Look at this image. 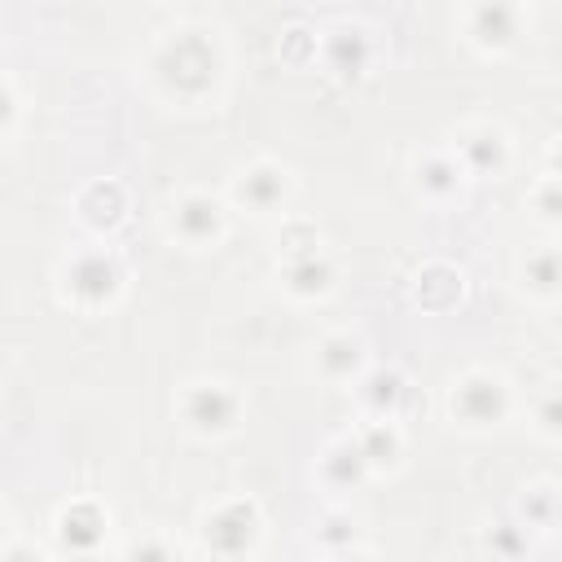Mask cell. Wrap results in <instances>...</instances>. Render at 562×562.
<instances>
[{"label": "cell", "instance_id": "6da1fadb", "mask_svg": "<svg viewBox=\"0 0 562 562\" xmlns=\"http://www.w3.org/2000/svg\"><path fill=\"white\" fill-rule=\"evenodd\" d=\"M149 75H154V88H158L167 101L198 105V101H206V97L220 88L224 53H220V44H215L211 31H202V26H180V31H171V35L154 48Z\"/></svg>", "mask_w": 562, "mask_h": 562}, {"label": "cell", "instance_id": "7a4b0ae2", "mask_svg": "<svg viewBox=\"0 0 562 562\" xmlns=\"http://www.w3.org/2000/svg\"><path fill=\"white\" fill-rule=\"evenodd\" d=\"M241 413H246L241 391L228 386V382H220V378L184 382L180 395H176V417L198 439H224V435H233L241 426Z\"/></svg>", "mask_w": 562, "mask_h": 562}, {"label": "cell", "instance_id": "3957f363", "mask_svg": "<svg viewBox=\"0 0 562 562\" xmlns=\"http://www.w3.org/2000/svg\"><path fill=\"white\" fill-rule=\"evenodd\" d=\"M123 281H127L123 259H119L110 246H83V250H75V255L66 259V268H61V294H66L75 307H88V312L110 307V303L123 294Z\"/></svg>", "mask_w": 562, "mask_h": 562}, {"label": "cell", "instance_id": "277c9868", "mask_svg": "<svg viewBox=\"0 0 562 562\" xmlns=\"http://www.w3.org/2000/svg\"><path fill=\"white\" fill-rule=\"evenodd\" d=\"M509 408H514L509 382L492 369H465L448 386V417L461 430H492L509 417Z\"/></svg>", "mask_w": 562, "mask_h": 562}, {"label": "cell", "instance_id": "5b68a950", "mask_svg": "<svg viewBox=\"0 0 562 562\" xmlns=\"http://www.w3.org/2000/svg\"><path fill=\"white\" fill-rule=\"evenodd\" d=\"M259 536H263V514L250 496H228L202 518V544L220 558L255 553Z\"/></svg>", "mask_w": 562, "mask_h": 562}, {"label": "cell", "instance_id": "8992f818", "mask_svg": "<svg viewBox=\"0 0 562 562\" xmlns=\"http://www.w3.org/2000/svg\"><path fill=\"white\" fill-rule=\"evenodd\" d=\"M522 26H527V13H522L518 0H465L461 31L487 57L509 53L522 40Z\"/></svg>", "mask_w": 562, "mask_h": 562}, {"label": "cell", "instance_id": "52a82bcc", "mask_svg": "<svg viewBox=\"0 0 562 562\" xmlns=\"http://www.w3.org/2000/svg\"><path fill=\"white\" fill-rule=\"evenodd\" d=\"M167 228L176 241H184L189 250H202V246H215L224 233H228V206L224 198L206 193V189H189L171 202L167 211Z\"/></svg>", "mask_w": 562, "mask_h": 562}, {"label": "cell", "instance_id": "ba28073f", "mask_svg": "<svg viewBox=\"0 0 562 562\" xmlns=\"http://www.w3.org/2000/svg\"><path fill=\"white\" fill-rule=\"evenodd\" d=\"M290 189H294L290 171L281 162H268V158H259L233 176V202L250 215H281L290 202Z\"/></svg>", "mask_w": 562, "mask_h": 562}, {"label": "cell", "instance_id": "9c48e42d", "mask_svg": "<svg viewBox=\"0 0 562 562\" xmlns=\"http://www.w3.org/2000/svg\"><path fill=\"white\" fill-rule=\"evenodd\" d=\"M369 474H373V465L360 452L356 435L329 439L321 448V457H316V483H321L325 496H351V492H360L369 483Z\"/></svg>", "mask_w": 562, "mask_h": 562}, {"label": "cell", "instance_id": "30bf717a", "mask_svg": "<svg viewBox=\"0 0 562 562\" xmlns=\"http://www.w3.org/2000/svg\"><path fill=\"white\" fill-rule=\"evenodd\" d=\"M452 154L461 158L470 180H487V176H501L509 167V136L496 123H465L452 136Z\"/></svg>", "mask_w": 562, "mask_h": 562}, {"label": "cell", "instance_id": "8fae6325", "mask_svg": "<svg viewBox=\"0 0 562 562\" xmlns=\"http://www.w3.org/2000/svg\"><path fill=\"white\" fill-rule=\"evenodd\" d=\"M334 285H338V263L321 250V241L303 246V250H285V259H281V290L290 299L312 303V299H325Z\"/></svg>", "mask_w": 562, "mask_h": 562}, {"label": "cell", "instance_id": "7c38bea8", "mask_svg": "<svg viewBox=\"0 0 562 562\" xmlns=\"http://www.w3.org/2000/svg\"><path fill=\"white\" fill-rule=\"evenodd\" d=\"M321 57H325V70H329L334 79L356 83V79H364L369 66H373V35H369L364 26H356V22H338V26H329L325 40H321Z\"/></svg>", "mask_w": 562, "mask_h": 562}, {"label": "cell", "instance_id": "4fadbf2b", "mask_svg": "<svg viewBox=\"0 0 562 562\" xmlns=\"http://www.w3.org/2000/svg\"><path fill=\"white\" fill-rule=\"evenodd\" d=\"M465 180H470V171L461 167V158L452 149H426V154L413 158V189L426 202H435V206L457 202L461 189H465Z\"/></svg>", "mask_w": 562, "mask_h": 562}, {"label": "cell", "instance_id": "5bb4252c", "mask_svg": "<svg viewBox=\"0 0 562 562\" xmlns=\"http://www.w3.org/2000/svg\"><path fill=\"white\" fill-rule=\"evenodd\" d=\"M364 369H369V347H364L360 334L334 329V334H325V338L316 342V373H321L325 382H351V386H356V378H360Z\"/></svg>", "mask_w": 562, "mask_h": 562}, {"label": "cell", "instance_id": "9a60e30c", "mask_svg": "<svg viewBox=\"0 0 562 562\" xmlns=\"http://www.w3.org/2000/svg\"><path fill=\"white\" fill-rule=\"evenodd\" d=\"M404 395H408V378L391 364H369L356 378V400H360L364 417H400Z\"/></svg>", "mask_w": 562, "mask_h": 562}, {"label": "cell", "instance_id": "2e32d148", "mask_svg": "<svg viewBox=\"0 0 562 562\" xmlns=\"http://www.w3.org/2000/svg\"><path fill=\"white\" fill-rule=\"evenodd\" d=\"M79 220L92 228V233H114L123 220H127V189L119 180H92L83 193H79Z\"/></svg>", "mask_w": 562, "mask_h": 562}, {"label": "cell", "instance_id": "e0dca14e", "mask_svg": "<svg viewBox=\"0 0 562 562\" xmlns=\"http://www.w3.org/2000/svg\"><path fill=\"white\" fill-rule=\"evenodd\" d=\"M356 443H360V452L369 457L373 474L395 470L400 457H404V430H400L395 417H364V422L356 426Z\"/></svg>", "mask_w": 562, "mask_h": 562}, {"label": "cell", "instance_id": "ac0fdd59", "mask_svg": "<svg viewBox=\"0 0 562 562\" xmlns=\"http://www.w3.org/2000/svg\"><path fill=\"white\" fill-rule=\"evenodd\" d=\"M514 518L531 531V536H553L558 531V518H562V487L540 479V483H527L518 505H514Z\"/></svg>", "mask_w": 562, "mask_h": 562}, {"label": "cell", "instance_id": "d6986e66", "mask_svg": "<svg viewBox=\"0 0 562 562\" xmlns=\"http://www.w3.org/2000/svg\"><path fill=\"white\" fill-rule=\"evenodd\" d=\"M518 281L540 303L562 299V246H531L518 263Z\"/></svg>", "mask_w": 562, "mask_h": 562}, {"label": "cell", "instance_id": "ffe728a7", "mask_svg": "<svg viewBox=\"0 0 562 562\" xmlns=\"http://www.w3.org/2000/svg\"><path fill=\"white\" fill-rule=\"evenodd\" d=\"M57 536H61V549L70 553H92L105 536V514L92 505V501H75L61 509L57 518Z\"/></svg>", "mask_w": 562, "mask_h": 562}, {"label": "cell", "instance_id": "44dd1931", "mask_svg": "<svg viewBox=\"0 0 562 562\" xmlns=\"http://www.w3.org/2000/svg\"><path fill=\"white\" fill-rule=\"evenodd\" d=\"M461 272L457 268H448V263H426L422 272H417V285H413V299L422 303V307H430V312H439V307H452L457 299H461Z\"/></svg>", "mask_w": 562, "mask_h": 562}, {"label": "cell", "instance_id": "7402d4cb", "mask_svg": "<svg viewBox=\"0 0 562 562\" xmlns=\"http://www.w3.org/2000/svg\"><path fill=\"white\" fill-rule=\"evenodd\" d=\"M356 536H360L356 518L342 514V509H329V514L321 518V527H316V549H321V553H356V549H360Z\"/></svg>", "mask_w": 562, "mask_h": 562}, {"label": "cell", "instance_id": "603a6c76", "mask_svg": "<svg viewBox=\"0 0 562 562\" xmlns=\"http://www.w3.org/2000/svg\"><path fill=\"white\" fill-rule=\"evenodd\" d=\"M527 206H531V215H536L540 224H558V228H562V180L544 171V176L531 184Z\"/></svg>", "mask_w": 562, "mask_h": 562}, {"label": "cell", "instance_id": "cb8c5ba5", "mask_svg": "<svg viewBox=\"0 0 562 562\" xmlns=\"http://www.w3.org/2000/svg\"><path fill=\"white\" fill-rule=\"evenodd\" d=\"M487 549H492V553H501V558H522V553L531 549V531L514 518V522H505V527H492V531H487Z\"/></svg>", "mask_w": 562, "mask_h": 562}, {"label": "cell", "instance_id": "d4e9b609", "mask_svg": "<svg viewBox=\"0 0 562 562\" xmlns=\"http://www.w3.org/2000/svg\"><path fill=\"white\" fill-rule=\"evenodd\" d=\"M531 426L544 435V439H562V386L544 391L531 408Z\"/></svg>", "mask_w": 562, "mask_h": 562}, {"label": "cell", "instance_id": "484cf974", "mask_svg": "<svg viewBox=\"0 0 562 562\" xmlns=\"http://www.w3.org/2000/svg\"><path fill=\"white\" fill-rule=\"evenodd\" d=\"M127 553H132V558H171L176 549H171V544H162V540H145V544L136 540V544H127Z\"/></svg>", "mask_w": 562, "mask_h": 562}, {"label": "cell", "instance_id": "4316f807", "mask_svg": "<svg viewBox=\"0 0 562 562\" xmlns=\"http://www.w3.org/2000/svg\"><path fill=\"white\" fill-rule=\"evenodd\" d=\"M544 171H549V176H558V180H562V136H558V140H553V145H549V154H544Z\"/></svg>", "mask_w": 562, "mask_h": 562}, {"label": "cell", "instance_id": "83f0119b", "mask_svg": "<svg viewBox=\"0 0 562 562\" xmlns=\"http://www.w3.org/2000/svg\"><path fill=\"white\" fill-rule=\"evenodd\" d=\"M553 536H558V540H562V518H558V531H553Z\"/></svg>", "mask_w": 562, "mask_h": 562}]
</instances>
